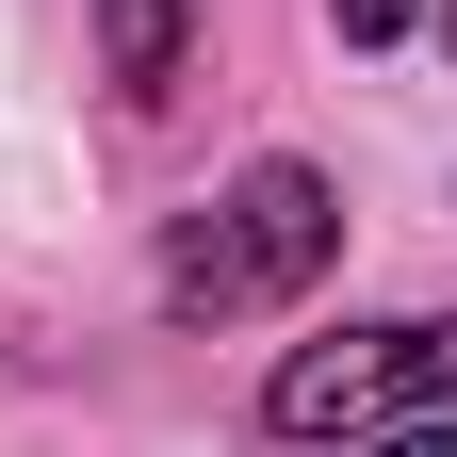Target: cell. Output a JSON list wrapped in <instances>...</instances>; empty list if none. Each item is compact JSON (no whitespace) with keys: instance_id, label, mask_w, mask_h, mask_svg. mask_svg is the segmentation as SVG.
<instances>
[{"instance_id":"obj_1","label":"cell","mask_w":457,"mask_h":457,"mask_svg":"<svg viewBox=\"0 0 457 457\" xmlns=\"http://www.w3.org/2000/svg\"><path fill=\"white\" fill-rule=\"evenodd\" d=\"M327 262H343V196L311 180V163H245V180L163 245V311H180V327H245L278 295H311Z\"/></svg>"},{"instance_id":"obj_2","label":"cell","mask_w":457,"mask_h":457,"mask_svg":"<svg viewBox=\"0 0 457 457\" xmlns=\"http://www.w3.org/2000/svg\"><path fill=\"white\" fill-rule=\"evenodd\" d=\"M457 392V311H409V327H343V343H295L262 392L278 441H343V425H409Z\"/></svg>"},{"instance_id":"obj_3","label":"cell","mask_w":457,"mask_h":457,"mask_svg":"<svg viewBox=\"0 0 457 457\" xmlns=\"http://www.w3.org/2000/svg\"><path fill=\"white\" fill-rule=\"evenodd\" d=\"M180 49H196V0H98V66L131 82V98L180 82Z\"/></svg>"},{"instance_id":"obj_4","label":"cell","mask_w":457,"mask_h":457,"mask_svg":"<svg viewBox=\"0 0 457 457\" xmlns=\"http://www.w3.org/2000/svg\"><path fill=\"white\" fill-rule=\"evenodd\" d=\"M327 17H343V49H392V33L425 17V0H327Z\"/></svg>"},{"instance_id":"obj_5","label":"cell","mask_w":457,"mask_h":457,"mask_svg":"<svg viewBox=\"0 0 457 457\" xmlns=\"http://www.w3.org/2000/svg\"><path fill=\"white\" fill-rule=\"evenodd\" d=\"M376 457H457V425H392V441H376Z\"/></svg>"},{"instance_id":"obj_6","label":"cell","mask_w":457,"mask_h":457,"mask_svg":"<svg viewBox=\"0 0 457 457\" xmlns=\"http://www.w3.org/2000/svg\"><path fill=\"white\" fill-rule=\"evenodd\" d=\"M441 33H457V0H441Z\"/></svg>"}]
</instances>
